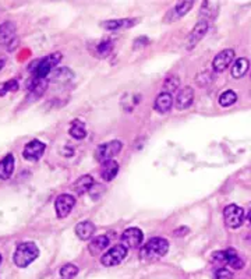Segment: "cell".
I'll list each match as a JSON object with an SVG mask.
<instances>
[{"instance_id": "836d02e7", "label": "cell", "mask_w": 251, "mask_h": 279, "mask_svg": "<svg viewBox=\"0 0 251 279\" xmlns=\"http://www.w3.org/2000/svg\"><path fill=\"white\" fill-rule=\"evenodd\" d=\"M212 262L215 264H227L226 262V251H217L212 254Z\"/></svg>"}, {"instance_id": "52a82bcc", "label": "cell", "mask_w": 251, "mask_h": 279, "mask_svg": "<svg viewBox=\"0 0 251 279\" xmlns=\"http://www.w3.org/2000/svg\"><path fill=\"white\" fill-rule=\"evenodd\" d=\"M76 205V198L71 194H60L56 200H55V209L59 218H66L69 217L71 209Z\"/></svg>"}, {"instance_id": "30bf717a", "label": "cell", "mask_w": 251, "mask_h": 279, "mask_svg": "<svg viewBox=\"0 0 251 279\" xmlns=\"http://www.w3.org/2000/svg\"><path fill=\"white\" fill-rule=\"evenodd\" d=\"M208 28H209V23L204 21V20H199L198 23L194 26V28L191 29L190 35L187 38V49H193L195 45L198 44L199 41L207 34Z\"/></svg>"}, {"instance_id": "ba28073f", "label": "cell", "mask_w": 251, "mask_h": 279, "mask_svg": "<svg viewBox=\"0 0 251 279\" xmlns=\"http://www.w3.org/2000/svg\"><path fill=\"white\" fill-rule=\"evenodd\" d=\"M144 235L139 227H129L123 232L121 235V244L129 250V249H137L142 243Z\"/></svg>"}, {"instance_id": "7402d4cb", "label": "cell", "mask_w": 251, "mask_h": 279, "mask_svg": "<svg viewBox=\"0 0 251 279\" xmlns=\"http://www.w3.org/2000/svg\"><path fill=\"white\" fill-rule=\"evenodd\" d=\"M136 24V20H129V18H121V20H109V21H104L102 27L105 29L109 31H114V29H120V28H127Z\"/></svg>"}, {"instance_id": "7a4b0ae2", "label": "cell", "mask_w": 251, "mask_h": 279, "mask_svg": "<svg viewBox=\"0 0 251 279\" xmlns=\"http://www.w3.org/2000/svg\"><path fill=\"white\" fill-rule=\"evenodd\" d=\"M61 60V53L55 52L48 55L46 57H44L42 60L35 61L32 64V69H29V71H32V81H39V80H48L46 77L49 74H52V71L56 67V64Z\"/></svg>"}, {"instance_id": "9c48e42d", "label": "cell", "mask_w": 251, "mask_h": 279, "mask_svg": "<svg viewBox=\"0 0 251 279\" xmlns=\"http://www.w3.org/2000/svg\"><path fill=\"white\" fill-rule=\"evenodd\" d=\"M45 149H46V145H45L42 141L39 140H32L29 142H27L26 147L23 149V157L26 158L27 161H38L41 159V157L44 155Z\"/></svg>"}, {"instance_id": "4316f807", "label": "cell", "mask_w": 251, "mask_h": 279, "mask_svg": "<svg viewBox=\"0 0 251 279\" xmlns=\"http://www.w3.org/2000/svg\"><path fill=\"white\" fill-rule=\"evenodd\" d=\"M179 87H180V80H179V77H174V76L167 77L164 83V92L172 95V92H176L179 89Z\"/></svg>"}, {"instance_id": "e575fe53", "label": "cell", "mask_w": 251, "mask_h": 279, "mask_svg": "<svg viewBox=\"0 0 251 279\" xmlns=\"http://www.w3.org/2000/svg\"><path fill=\"white\" fill-rule=\"evenodd\" d=\"M190 230H189V227H186V226H183V227H179V229H176L174 230V236H184V235H187Z\"/></svg>"}, {"instance_id": "2e32d148", "label": "cell", "mask_w": 251, "mask_h": 279, "mask_svg": "<svg viewBox=\"0 0 251 279\" xmlns=\"http://www.w3.org/2000/svg\"><path fill=\"white\" fill-rule=\"evenodd\" d=\"M14 172V157L9 154L0 161V179L7 180Z\"/></svg>"}, {"instance_id": "603a6c76", "label": "cell", "mask_w": 251, "mask_h": 279, "mask_svg": "<svg viewBox=\"0 0 251 279\" xmlns=\"http://www.w3.org/2000/svg\"><path fill=\"white\" fill-rule=\"evenodd\" d=\"M74 77V73L67 67H63V69L53 70L52 71V81L53 83H67L70 80Z\"/></svg>"}, {"instance_id": "4dcf8cb0", "label": "cell", "mask_w": 251, "mask_h": 279, "mask_svg": "<svg viewBox=\"0 0 251 279\" xmlns=\"http://www.w3.org/2000/svg\"><path fill=\"white\" fill-rule=\"evenodd\" d=\"M18 89V83L17 80H9V81H6V83H3V84H0V96H3L4 94H7V92H16Z\"/></svg>"}, {"instance_id": "d590c367", "label": "cell", "mask_w": 251, "mask_h": 279, "mask_svg": "<svg viewBox=\"0 0 251 279\" xmlns=\"http://www.w3.org/2000/svg\"><path fill=\"white\" fill-rule=\"evenodd\" d=\"M3 67H4V59H1V57H0V70L3 69Z\"/></svg>"}, {"instance_id": "f1b7e54d", "label": "cell", "mask_w": 251, "mask_h": 279, "mask_svg": "<svg viewBox=\"0 0 251 279\" xmlns=\"http://www.w3.org/2000/svg\"><path fill=\"white\" fill-rule=\"evenodd\" d=\"M236 101H237V95L232 89H227V91H225L222 95L219 96V105L223 106V108H227V106L233 105Z\"/></svg>"}, {"instance_id": "8d00e7d4", "label": "cell", "mask_w": 251, "mask_h": 279, "mask_svg": "<svg viewBox=\"0 0 251 279\" xmlns=\"http://www.w3.org/2000/svg\"><path fill=\"white\" fill-rule=\"evenodd\" d=\"M247 218H249V221H250V222H251V209H250V211H249V215H247Z\"/></svg>"}, {"instance_id": "277c9868", "label": "cell", "mask_w": 251, "mask_h": 279, "mask_svg": "<svg viewBox=\"0 0 251 279\" xmlns=\"http://www.w3.org/2000/svg\"><path fill=\"white\" fill-rule=\"evenodd\" d=\"M121 148H123V144L120 141H116V140L101 144L95 151L96 161L101 162V164H105L108 161H113V158L120 152Z\"/></svg>"}, {"instance_id": "ac0fdd59", "label": "cell", "mask_w": 251, "mask_h": 279, "mask_svg": "<svg viewBox=\"0 0 251 279\" xmlns=\"http://www.w3.org/2000/svg\"><path fill=\"white\" fill-rule=\"evenodd\" d=\"M119 173V164L116 161H108L102 164V170H101V176L105 182H112L113 179Z\"/></svg>"}, {"instance_id": "5b68a950", "label": "cell", "mask_w": 251, "mask_h": 279, "mask_svg": "<svg viewBox=\"0 0 251 279\" xmlns=\"http://www.w3.org/2000/svg\"><path fill=\"white\" fill-rule=\"evenodd\" d=\"M223 219H225V223L232 229H237L244 223V219H246V212L244 209L240 208L239 205H227L223 209Z\"/></svg>"}, {"instance_id": "83f0119b", "label": "cell", "mask_w": 251, "mask_h": 279, "mask_svg": "<svg viewBox=\"0 0 251 279\" xmlns=\"http://www.w3.org/2000/svg\"><path fill=\"white\" fill-rule=\"evenodd\" d=\"M112 49H113V44L111 41H102L101 44L96 46V57H101V59H104V57H108L111 53H112Z\"/></svg>"}, {"instance_id": "5bb4252c", "label": "cell", "mask_w": 251, "mask_h": 279, "mask_svg": "<svg viewBox=\"0 0 251 279\" xmlns=\"http://www.w3.org/2000/svg\"><path fill=\"white\" fill-rule=\"evenodd\" d=\"M173 106V98L170 94H166V92H161L159 95L156 96L155 104H154V108H155L156 112L159 113H167Z\"/></svg>"}, {"instance_id": "3957f363", "label": "cell", "mask_w": 251, "mask_h": 279, "mask_svg": "<svg viewBox=\"0 0 251 279\" xmlns=\"http://www.w3.org/2000/svg\"><path fill=\"white\" fill-rule=\"evenodd\" d=\"M39 255V250L36 247V244L31 242L26 243H20L14 251V264L18 268H26L31 262H34Z\"/></svg>"}, {"instance_id": "e0dca14e", "label": "cell", "mask_w": 251, "mask_h": 279, "mask_svg": "<svg viewBox=\"0 0 251 279\" xmlns=\"http://www.w3.org/2000/svg\"><path fill=\"white\" fill-rule=\"evenodd\" d=\"M95 233V225L89 221H83L76 226V235L81 239V240H88L91 239L92 235Z\"/></svg>"}, {"instance_id": "4fadbf2b", "label": "cell", "mask_w": 251, "mask_h": 279, "mask_svg": "<svg viewBox=\"0 0 251 279\" xmlns=\"http://www.w3.org/2000/svg\"><path fill=\"white\" fill-rule=\"evenodd\" d=\"M194 101V89L191 87H184L179 89V94L176 96V108L184 111L187 108H190L191 104Z\"/></svg>"}, {"instance_id": "d6986e66", "label": "cell", "mask_w": 251, "mask_h": 279, "mask_svg": "<svg viewBox=\"0 0 251 279\" xmlns=\"http://www.w3.org/2000/svg\"><path fill=\"white\" fill-rule=\"evenodd\" d=\"M92 186H94L92 176L85 174V176H81L80 179H77V182L74 183V190H76L78 195H83L85 193H89V190L92 189Z\"/></svg>"}, {"instance_id": "8fae6325", "label": "cell", "mask_w": 251, "mask_h": 279, "mask_svg": "<svg viewBox=\"0 0 251 279\" xmlns=\"http://www.w3.org/2000/svg\"><path fill=\"white\" fill-rule=\"evenodd\" d=\"M233 59H234L233 49H225V51H222L221 53H218L217 56L214 57V60H212V67H214V70H215L217 73H222V71H225V70L232 64Z\"/></svg>"}, {"instance_id": "cb8c5ba5", "label": "cell", "mask_w": 251, "mask_h": 279, "mask_svg": "<svg viewBox=\"0 0 251 279\" xmlns=\"http://www.w3.org/2000/svg\"><path fill=\"white\" fill-rule=\"evenodd\" d=\"M69 133L73 139H76V140L85 139V136H87L85 124L81 122V120H74V122L71 123V126H70Z\"/></svg>"}, {"instance_id": "d4e9b609", "label": "cell", "mask_w": 251, "mask_h": 279, "mask_svg": "<svg viewBox=\"0 0 251 279\" xmlns=\"http://www.w3.org/2000/svg\"><path fill=\"white\" fill-rule=\"evenodd\" d=\"M226 262H227V265H230L234 270H242L244 267V261L239 257V254L236 253V250H233V249L226 250Z\"/></svg>"}, {"instance_id": "7c38bea8", "label": "cell", "mask_w": 251, "mask_h": 279, "mask_svg": "<svg viewBox=\"0 0 251 279\" xmlns=\"http://www.w3.org/2000/svg\"><path fill=\"white\" fill-rule=\"evenodd\" d=\"M194 6V1H180V3H177L176 6H174L173 9L169 10V13L166 14V17L164 18L166 23H172L174 20H179V18H182L183 16H186L189 11L191 10V7Z\"/></svg>"}, {"instance_id": "8992f818", "label": "cell", "mask_w": 251, "mask_h": 279, "mask_svg": "<svg viewBox=\"0 0 251 279\" xmlns=\"http://www.w3.org/2000/svg\"><path fill=\"white\" fill-rule=\"evenodd\" d=\"M126 257H127V249L123 244H117V246H113L112 249H109L108 253L104 254L101 262L105 267H114V265H119Z\"/></svg>"}, {"instance_id": "484cf974", "label": "cell", "mask_w": 251, "mask_h": 279, "mask_svg": "<svg viewBox=\"0 0 251 279\" xmlns=\"http://www.w3.org/2000/svg\"><path fill=\"white\" fill-rule=\"evenodd\" d=\"M16 32V26L11 21H6L0 26V42H6Z\"/></svg>"}, {"instance_id": "d6a6232c", "label": "cell", "mask_w": 251, "mask_h": 279, "mask_svg": "<svg viewBox=\"0 0 251 279\" xmlns=\"http://www.w3.org/2000/svg\"><path fill=\"white\" fill-rule=\"evenodd\" d=\"M233 274L226 268H218L214 274V279H232Z\"/></svg>"}, {"instance_id": "74e56055", "label": "cell", "mask_w": 251, "mask_h": 279, "mask_svg": "<svg viewBox=\"0 0 251 279\" xmlns=\"http://www.w3.org/2000/svg\"><path fill=\"white\" fill-rule=\"evenodd\" d=\"M0 264H1V254H0Z\"/></svg>"}, {"instance_id": "f546056e", "label": "cell", "mask_w": 251, "mask_h": 279, "mask_svg": "<svg viewBox=\"0 0 251 279\" xmlns=\"http://www.w3.org/2000/svg\"><path fill=\"white\" fill-rule=\"evenodd\" d=\"M78 274V267L74 264H66L60 268L61 279H73Z\"/></svg>"}, {"instance_id": "ffe728a7", "label": "cell", "mask_w": 251, "mask_h": 279, "mask_svg": "<svg viewBox=\"0 0 251 279\" xmlns=\"http://www.w3.org/2000/svg\"><path fill=\"white\" fill-rule=\"evenodd\" d=\"M249 67H250V61H249V59H246V57H240V59H237V60L233 63L230 74H232V77L236 80L242 79L243 76L247 73Z\"/></svg>"}, {"instance_id": "6da1fadb", "label": "cell", "mask_w": 251, "mask_h": 279, "mask_svg": "<svg viewBox=\"0 0 251 279\" xmlns=\"http://www.w3.org/2000/svg\"><path fill=\"white\" fill-rule=\"evenodd\" d=\"M169 250V242L164 237H152L142 246L139 255L141 260L145 261H156L166 255Z\"/></svg>"}, {"instance_id": "1f68e13d", "label": "cell", "mask_w": 251, "mask_h": 279, "mask_svg": "<svg viewBox=\"0 0 251 279\" xmlns=\"http://www.w3.org/2000/svg\"><path fill=\"white\" fill-rule=\"evenodd\" d=\"M197 84L198 85H201V87H205L207 84H209L211 81H212V76L208 73V71H204V73H201V74H198L197 76Z\"/></svg>"}, {"instance_id": "44dd1931", "label": "cell", "mask_w": 251, "mask_h": 279, "mask_svg": "<svg viewBox=\"0 0 251 279\" xmlns=\"http://www.w3.org/2000/svg\"><path fill=\"white\" fill-rule=\"evenodd\" d=\"M218 9H219V4L218 3H214V1H204L202 6H201V20L204 21H209L212 18L217 17Z\"/></svg>"}, {"instance_id": "9a60e30c", "label": "cell", "mask_w": 251, "mask_h": 279, "mask_svg": "<svg viewBox=\"0 0 251 279\" xmlns=\"http://www.w3.org/2000/svg\"><path fill=\"white\" fill-rule=\"evenodd\" d=\"M109 244H111V237L108 235H101L95 237V239L89 243L88 250H89V253L92 254V255H98L99 253H102L105 249H108Z\"/></svg>"}]
</instances>
